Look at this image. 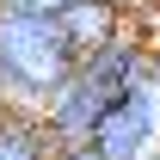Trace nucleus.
Wrapping results in <instances>:
<instances>
[{
  "instance_id": "423d86ee",
  "label": "nucleus",
  "mask_w": 160,
  "mask_h": 160,
  "mask_svg": "<svg viewBox=\"0 0 160 160\" xmlns=\"http://www.w3.org/2000/svg\"><path fill=\"white\" fill-rule=\"evenodd\" d=\"M74 0H0V12H19V19H62Z\"/></svg>"
},
{
  "instance_id": "f03ea898",
  "label": "nucleus",
  "mask_w": 160,
  "mask_h": 160,
  "mask_svg": "<svg viewBox=\"0 0 160 160\" xmlns=\"http://www.w3.org/2000/svg\"><path fill=\"white\" fill-rule=\"evenodd\" d=\"M86 148L99 160H148L160 148V92H123L99 117V129H92Z\"/></svg>"
},
{
  "instance_id": "9d476101",
  "label": "nucleus",
  "mask_w": 160,
  "mask_h": 160,
  "mask_svg": "<svg viewBox=\"0 0 160 160\" xmlns=\"http://www.w3.org/2000/svg\"><path fill=\"white\" fill-rule=\"evenodd\" d=\"M6 111H12V99H6V86H0V117H6Z\"/></svg>"
},
{
  "instance_id": "7ed1b4c3",
  "label": "nucleus",
  "mask_w": 160,
  "mask_h": 160,
  "mask_svg": "<svg viewBox=\"0 0 160 160\" xmlns=\"http://www.w3.org/2000/svg\"><path fill=\"white\" fill-rule=\"evenodd\" d=\"M111 105H117V99H105L99 86L74 68V74H68V86L43 105V123H49L56 148H86V142H92V129H99V117L111 111Z\"/></svg>"
},
{
  "instance_id": "6e6552de",
  "label": "nucleus",
  "mask_w": 160,
  "mask_h": 160,
  "mask_svg": "<svg viewBox=\"0 0 160 160\" xmlns=\"http://www.w3.org/2000/svg\"><path fill=\"white\" fill-rule=\"evenodd\" d=\"M123 12H129V19H148V12H160V0H117Z\"/></svg>"
},
{
  "instance_id": "0eeeda50",
  "label": "nucleus",
  "mask_w": 160,
  "mask_h": 160,
  "mask_svg": "<svg viewBox=\"0 0 160 160\" xmlns=\"http://www.w3.org/2000/svg\"><path fill=\"white\" fill-rule=\"evenodd\" d=\"M136 31L148 37V49H154V62H160V12H148V19H136Z\"/></svg>"
},
{
  "instance_id": "39448f33",
  "label": "nucleus",
  "mask_w": 160,
  "mask_h": 160,
  "mask_svg": "<svg viewBox=\"0 0 160 160\" xmlns=\"http://www.w3.org/2000/svg\"><path fill=\"white\" fill-rule=\"evenodd\" d=\"M56 136H49V123L43 111L31 105H12L6 117H0V160H56Z\"/></svg>"
},
{
  "instance_id": "1a4fd4ad",
  "label": "nucleus",
  "mask_w": 160,
  "mask_h": 160,
  "mask_svg": "<svg viewBox=\"0 0 160 160\" xmlns=\"http://www.w3.org/2000/svg\"><path fill=\"white\" fill-rule=\"evenodd\" d=\"M56 160H99V154H92V148H62Z\"/></svg>"
},
{
  "instance_id": "20e7f679",
  "label": "nucleus",
  "mask_w": 160,
  "mask_h": 160,
  "mask_svg": "<svg viewBox=\"0 0 160 160\" xmlns=\"http://www.w3.org/2000/svg\"><path fill=\"white\" fill-rule=\"evenodd\" d=\"M56 25H62V37H68V49L86 62V56H99L105 43H117V37H123L136 19L123 12L117 0H74V6H68Z\"/></svg>"
},
{
  "instance_id": "f257e3e1",
  "label": "nucleus",
  "mask_w": 160,
  "mask_h": 160,
  "mask_svg": "<svg viewBox=\"0 0 160 160\" xmlns=\"http://www.w3.org/2000/svg\"><path fill=\"white\" fill-rule=\"evenodd\" d=\"M80 68V56L68 49L56 19H19V12H0V86L12 105H43L56 99L68 74Z\"/></svg>"
}]
</instances>
